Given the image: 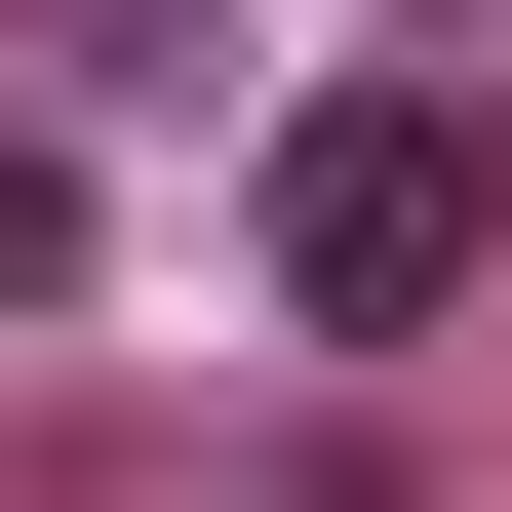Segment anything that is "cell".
<instances>
[{
  "instance_id": "6da1fadb",
  "label": "cell",
  "mask_w": 512,
  "mask_h": 512,
  "mask_svg": "<svg viewBox=\"0 0 512 512\" xmlns=\"http://www.w3.org/2000/svg\"><path fill=\"white\" fill-rule=\"evenodd\" d=\"M473 276H512V119L473 79H316V119H276V316L316 355H434Z\"/></svg>"
},
{
  "instance_id": "7a4b0ae2",
  "label": "cell",
  "mask_w": 512,
  "mask_h": 512,
  "mask_svg": "<svg viewBox=\"0 0 512 512\" xmlns=\"http://www.w3.org/2000/svg\"><path fill=\"white\" fill-rule=\"evenodd\" d=\"M40 276H79V158H40V119H0V316H40Z\"/></svg>"
}]
</instances>
